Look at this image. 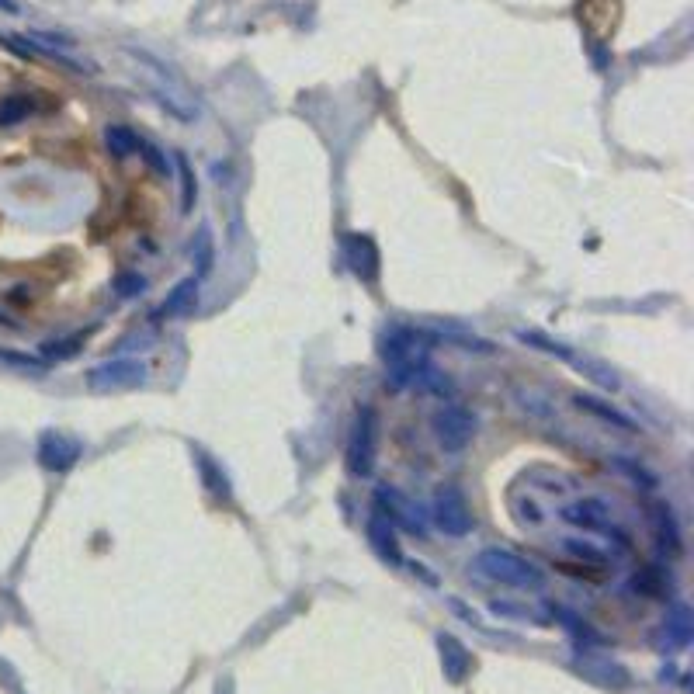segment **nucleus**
<instances>
[{
  "instance_id": "nucleus-1",
  "label": "nucleus",
  "mask_w": 694,
  "mask_h": 694,
  "mask_svg": "<svg viewBox=\"0 0 694 694\" xmlns=\"http://www.w3.org/2000/svg\"><path fill=\"white\" fill-rule=\"evenodd\" d=\"M379 354L386 361L389 389H417L424 372L434 365L424 334L413 327H389L379 341Z\"/></svg>"
},
{
  "instance_id": "nucleus-2",
  "label": "nucleus",
  "mask_w": 694,
  "mask_h": 694,
  "mask_svg": "<svg viewBox=\"0 0 694 694\" xmlns=\"http://www.w3.org/2000/svg\"><path fill=\"white\" fill-rule=\"evenodd\" d=\"M476 570L483 573V577L507 583V587H518V590H542V583H545L542 570H535L528 559L514 556V552H507V549H483L476 556Z\"/></svg>"
},
{
  "instance_id": "nucleus-3",
  "label": "nucleus",
  "mask_w": 694,
  "mask_h": 694,
  "mask_svg": "<svg viewBox=\"0 0 694 694\" xmlns=\"http://www.w3.org/2000/svg\"><path fill=\"white\" fill-rule=\"evenodd\" d=\"M559 518H563L570 528H580V531H594V535H604L608 542H615L622 552L632 549V538L629 531H622L615 524V518H611L608 504L597 497H580L573 500V504H566L563 511H559Z\"/></svg>"
},
{
  "instance_id": "nucleus-4",
  "label": "nucleus",
  "mask_w": 694,
  "mask_h": 694,
  "mask_svg": "<svg viewBox=\"0 0 694 694\" xmlns=\"http://www.w3.org/2000/svg\"><path fill=\"white\" fill-rule=\"evenodd\" d=\"M375 448H379V417H375L372 406H361L358 417H354L351 438H347V472L358 479L372 476Z\"/></svg>"
},
{
  "instance_id": "nucleus-5",
  "label": "nucleus",
  "mask_w": 694,
  "mask_h": 694,
  "mask_svg": "<svg viewBox=\"0 0 694 694\" xmlns=\"http://www.w3.org/2000/svg\"><path fill=\"white\" fill-rule=\"evenodd\" d=\"M434 427V438H438V445L445 448V452H462V448H469L472 434H476V413L469 410V406L462 403H445L438 413H434L431 420Z\"/></svg>"
},
{
  "instance_id": "nucleus-6",
  "label": "nucleus",
  "mask_w": 694,
  "mask_h": 694,
  "mask_svg": "<svg viewBox=\"0 0 694 694\" xmlns=\"http://www.w3.org/2000/svg\"><path fill=\"white\" fill-rule=\"evenodd\" d=\"M431 518L448 538H465V535H472V528H476V518H472L462 490H459V486H452V483L438 486V493H434Z\"/></svg>"
},
{
  "instance_id": "nucleus-7",
  "label": "nucleus",
  "mask_w": 694,
  "mask_h": 694,
  "mask_svg": "<svg viewBox=\"0 0 694 694\" xmlns=\"http://www.w3.org/2000/svg\"><path fill=\"white\" fill-rule=\"evenodd\" d=\"M146 379V361L139 358H115L105 365H94L87 372V386L94 393H112V389H132Z\"/></svg>"
},
{
  "instance_id": "nucleus-8",
  "label": "nucleus",
  "mask_w": 694,
  "mask_h": 694,
  "mask_svg": "<svg viewBox=\"0 0 694 694\" xmlns=\"http://www.w3.org/2000/svg\"><path fill=\"white\" fill-rule=\"evenodd\" d=\"M375 511L393 524V528L400 524V528L410 531V535H420V538L427 535V524H424V518H420V511L403 497L400 490H393V486H379V490H375Z\"/></svg>"
},
{
  "instance_id": "nucleus-9",
  "label": "nucleus",
  "mask_w": 694,
  "mask_h": 694,
  "mask_svg": "<svg viewBox=\"0 0 694 694\" xmlns=\"http://www.w3.org/2000/svg\"><path fill=\"white\" fill-rule=\"evenodd\" d=\"M344 261L361 282H375V275H379V247L368 233H347Z\"/></svg>"
},
{
  "instance_id": "nucleus-10",
  "label": "nucleus",
  "mask_w": 694,
  "mask_h": 694,
  "mask_svg": "<svg viewBox=\"0 0 694 694\" xmlns=\"http://www.w3.org/2000/svg\"><path fill=\"white\" fill-rule=\"evenodd\" d=\"M80 459V445L59 431H46L39 438V465L49 472H66Z\"/></svg>"
},
{
  "instance_id": "nucleus-11",
  "label": "nucleus",
  "mask_w": 694,
  "mask_h": 694,
  "mask_svg": "<svg viewBox=\"0 0 694 694\" xmlns=\"http://www.w3.org/2000/svg\"><path fill=\"white\" fill-rule=\"evenodd\" d=\"M365 535H368V545H372V552L382 559V563H389V566H400L403 563L400 542H396V528L386 518H382L379 511H372V518H368V524H365Z\"/></svg>"
},
{
  "instance_id": "nucleus-12",
  "label": "nucleus",
  "mask_w": 694,
  "mask_h": 694,
  "mask_svg": "<svg viewBox=\"0 0 694 694\" xmlns=\"http://www.w3.org/2000/svg\"><path fill=\"white\" fill-rule=\"evenodd\" d=\"M573 406H577L580 413H587V417L601 420V424H608V427H618V431H625V434H636L639 431V424L629 417V413H622L618 406H611L608 400H601V396L577 393V396H573Z\"/></svg>"
},
{
  "instance_id": "nucleus-13",
  "label": "nucleus",
  "mask_w": 694,
  "mask_h": 694,
  "mask_svg": "<svg viewBox=\"0 0 694 694\" xmlns=\"http://www.w3.org/2000/svg\"><path fill=\"white\" fill-rule=\"evenodd\" d=\"M438 649H441V670H445V677L452 684H462L465 677H469V670H472L469 649H465L455 636H445V632L438 636Z\"/></svg>"
},
{
  "instance_id": "nucleus-14",
  "label": "nucleus",
  "mask_w": 694,
  "mask_h": 694,
  "mask_svg": "<svg viewBox=\"0 0 694 694\" xmlns=\"http://www.w3.org/2000/svg\"><path fill=\"white\" fill-rule=\"evenodd\" d=\"M649 524H653L656 545H660L667 556H677L681 552V528H677V518L667 504H653L649 507Z\"/></svg>"
},
{
  "instance_id": "nucleus-15",
  "label": "nucleus",
  "mask_w": 694,
  "mask_h": 694,
  "mask_svg": "<svg viewBox=\"0 0 694 694\" xmlns=\"http://www.w3.org/2000/svg\"><path fill=\"white\" fill-rule=\"evenodd\" d=\"M105 146H108V153H112V157L125 160V157H132V153H139V146H143V136H139V132H132L129 125L112 122L105 129Z\"/></svg>"
},
{
  "instance_id": "nucleus-16",
  "label": "nucleus",
  "mask_w": 694,
  "mask_h": 694,
  "mask_svg": "<svg viewBox=\"0 0 694 694\" xmlns=\"http://www.w3.org/2000/svg\"><path fill=\"white\" fill-rule=\"evenodd\" d=\"M35 98L32 94H7L0 98V129H11V125H21L28 115H35Z\"/></svg>"
},
{
  "instance_id": "nucleus-17",
  "label": "nucleus",
  "mask_w": 694,
  "mask_h": 694,
  "mask_svg": "<svg viewBox=\"0 0 694 694\" xmlns=\"http://www.w3.org/2000/svg\"><path fill=\"white\" fill-rule=\"evenodd\" d=\"M518 337L521 344H528V347H535V351H542V354H549V358H559V361H573L577 358V351H570L563 341H552L549 334H542V330H518Z\"/></svg>"
},
{
  "instance_id": "nucleus-18",
  "label": "nucleus",
  "mask_w": 694,
  "mask_h": 694,
  "mask_svg": "<svg viewBox=\"0 0 694 694\" xmlns=\"http://www.w3.org/2000/svg\"><path fill=\"white\" fill-rule=\"evenodd\" d=\"M191 261H195V278L202 282V278L212 271V264H216V243H212L209 226H202L195 236V243H191Z\"/></svg>"
},
{
  "instance_id": "nucleus-19",
  "label": "nucleus",
  "mask_w": 694,
  "mask_h": 694,
  "mask_svg": "<svg viewBox=\"0 0 694 694\" xmlns=\"http://www.w3.org/2000/svg\"><path fill=\"white\" fill-rule=\"evenodd\" d=\"M195 465H198V472H202V483L209 486V493H216V497H223V500L230 497V479H226V472L205 452H198V448H195Z\"/></svg>"
},
{
  "instance_id": "nucleus-20",
  "label": "nucleus",
  "mask_w": 694,
  "mask_h": 694,
  "mask_svg": "<svg viewBox=\"0 0 694 694\" xmlns=\"http://www.w3.org/2000/svg\"><path fill=\"white\" fill-rule=\"evenodd\" d=\"M195 299H198V278L191 275V278H184V282L174 285V292L167 295V302L160 306V316H177V313H184V309H188Z\"/></svg>"
},
{
  "instance_id": "nucleus-21",
  "label": "nucleus",
  "mask_w": 694,
  "mask_h": 694,
  "mask_svg": "<svg viewBox=\"0 0 694 694\" xmlns=\"http://www.w3.org/2000/svg\"><path fill=\"white\" fill-rule=\"evenodd\" d=\"M663 636H667L670 646H677V649L688 646V642H691V615H688V608H684V604H674V611H670Z\"/></svg>"
},
{
  "instance_id": "nucleus-22",
  "label": "nucleus",
  "mask_w": 694,
  "mask_h": 694,
  "mask_svg": "<svg viewBox=\"0 0 694 694\" xmlns=\"http://www.w3.org/2000/svg\"><path fill=\"white\" fill-rule=\"evenodd\" d=\"M570 365H577L580 372L587 375V379H594L601 389H611V393H615V389L622 386V382H618V375L611 372L608 365H601V361H594V358H580V354H577V358H573Z\"/></svg>"
},
{
  "instance_id": "nucleus-23",
  "label": "nucleus",
  "mask_w": 694,
  "mask_h": 694,
  "mask_svg": "<svg viewBox=\"0 0 694 694\" xmlns=\"http://www.w3.org/2000/svg\"><path fill=\"white\" fill-rule=\"evenodd\" d=\"M434 337H441V341L462 347V351H472V354H493L490 341H483V337H476V334H465V330H459V327H445V330H438Z\"/></svg>"
},
{
  "instance_id": "nucleus-24",
  "label": "nucleus",
  "mask_w": 694,
  "mask_h": 694,
  "mask_svg": "<svg viewBox=\"0 0 694 694\" xmlns=\"http://www.w3.org/2000/svg\"><path fill=\"white\" fill-rule=\"evenodd\" d=\"M174 167L181 174V212L195 209V198H198V184H195V171H191L188 157L184 153H174Z\"/></svg>"
},
{
  "instance_id": "nucleus-25",
  "label": "nucleus",
  "mask_w": 694,
  "mask_h": 694,
  "mask_svg": "<svg viewBox=\"0 0 694 694\" xmlns=\"http://www.w3.org/2000/svg\"><path fill=\"white\" fill-rule=\"evenodd\" d=\"M663 587H667V583H663V573L656 570V566H646V570H639L636 577H632V590L642 597H660Z\"/></svg>"
},
{
  "instance_id": "nucleus-26",
  "label": "nucleus",
  "mask_w": 694,
  "mask_h": 694,
  "mask_svg": "<svg viewBox=\"0 0 694 694\" xmlns=\"http://www.w3.org/2000/svg\"><path fill=\"white\" fill-rule=\"evenodd\" d=\"M80 344H84V337H66V341H46L42 344V358L46 361H63V358H73V354L80 351Z\"/></svg>"
},
{
  "instance_id": "nucleus-27",
  "label": "nucleus",
  "mask_w": 694,
  "mask_h": 694,
  "mask_svg": "<svg viewBox=\"0 0 694 694\" xmlns=\"http://www.w3.org/2000/svg\"><path fill=\"white\" fill-rule=\"evenodd\" d=\"M615 469H618V472H625V476H629L636 486H642V490H653V486H656V476H653V472H646L639 462L625 459V455H618V459H615Z\"/></svg>"
},
{
  "instance_id": "nucleus-28",
  "label": "nucleus",
  "mask_w": 694,
  "mask_h": 694,
  "mask_svg": "<svg viewBox=\"0 0 694 694\" xmlns=\"http://www.w3.org/2000/svg\"><path fill=\"white\" fill-rule=\"evenodd\" d=\"M566 542V552H573L583 563H594V566H608V556L601 549H594L590 542H580V538H563Z\"/></svg>"
},
{
  "instance_id": "nucleus-29",
  "label": "nucleus",
  "mask_w": 694,
  "mask_h": 694,
  "mask_svg": "<svg viewBox=\"0 0 694 694\" xmlns=\"http://www.w3.org/2000/svg\"><path fill=\"white\" fill-rule=\"evenodd\" d=\"M139 157H143V164L150 167L153 174L167 177V153L160 150V146H153V143H146V139H143V146H139Z\"/></svg>"
},
{
  "instance_id": "nucleus-30",
  "label": "nucleus",
  "mask_w": 694,
  "mask_h": 694,
  "mask_svg": "<svg viewBox=\"0 0 694 694\" xmlns=\"http://www.w3.org/2000/svg\"><path fill=\"white\" fill-rule=\"evenodd\" d=\"M118 295H122V299H132V295H143V289H146V278L143 275H122L118 278Z\"/></svg>"
},
{
  "instance_id": "nucleus-31",
  "label": "nucleus",
  "mask_w": 694,
  "mask_h": 694,
  "mask_svg": "<svg viewBox=\"0 0 694 694\" xmlns=\"http://www.w3.org/2000/svg\"><path fill=\"white\" fill-rule=\"evenodd\" d=\"M0 361H7V365H18V368H28V372H42V368H46V361L28 358V354H14V351H0Z\"/></svg>"
},
{
  "instance_id": "nucleus-32",
  "label": "nucleus",
  "mask_w": 694,
  "mask_h": 694,
  "mask_svg": "<svg viewBox=\"0 0 694 694\" xmlns=\"http://www.w3.org/2000/svg\"><path fill=\"white\" fill-rule=\"evenodd\" d=\"M497 615H511V618H531V611L528 608H514V604H500V601H493L490 604Z\"/></svg>"
},
{
  "instance_id": "nucleus-33",
  "label": "nucleus",
  "mask_w": 694,
  "mask_h": 694,
  "mask_svg": "<svg viewBox=\"0 0 694 694\" xmlns=\"http://www.w3.org/2000/svg\"><path fill=\"white\" fill-rule=\"evenodd\" d=\"M410 570H413V577H420L427 587H438V577H434V573H427L424 563H410Z\"/></svg>"
},
{
  "instance_id": "nucleus-34",
  "label": "nucleus",
  "mask_w": 694,
  "mask_h": 694,
  "mask_svg": "<svg viewBox=\"0 0 694 694\" xmlns=\"http://www.w3.org/2000/svg\"><path fill=\"white\" fill-rule=\"evenodd\" d=\"M0 11H7V14H18V4H14V0H0Z\"/></svg>"
}]
</instances>
